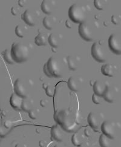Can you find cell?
<instances>
[{
	"instance_id": "1",
	"label": "cell",
	"mask_w": 121,
	"mask_h": 147,
	"mask_svg": "<svg viewBox=\"0 0 121 147\" xmlns=\"http://www.w3.org/2000/svg\"><path fill=\"white\" fill-rule=\"evenodd\" d=\"M55 122L67 133H75L80 129L81 118L78 113L68 109H58L54 114Z\"/></svg>"
},
{
	"instance_id": "2",
	"label": "cell",
	"mask_w": 121,
	"mask_h": 147,
	"mask_svg": "<svg viewBox=\"0 0 121 147\" xmlns=\"http://www.w3.org/2000/svg\"><path fill=\"white\" fill-rule=\"evenodd\" d=\"M11 55L12 59L15 63H23L27 61L30 51L28 47L21 42H15L12 45Z\"/></svg>"
},
{
	"instance_id": "3",
	"label": "cell",
	"mask_w": 121,
	"mask_h": 147,
	"mask_svg": "<svg viewBox=\"0 0 121 147\" xmlns=\"http://www.w3.org/2000/svg\"><path fill=\"white\" fill-rule=\"evenodd\" d=\"M43 71L49 77L59 78L63 74V67L58 60L51 57L44 65Z\"/></svg>"
},
{
	"instance_id": "4",
	"label": "cell",
	"mask_w": 121,
	"mask_h": 147,
	"mask_svg": "<svg viewBox=\"0 0 121 147\" xmlns=\"http://www.w3.org/2000/svg\"><path fill=\"white\" fill-rule=\"evenodd\" d=\"M68 17L72 22L81 24L86 22L87 9L82 5L75 3L68 9Z\"/></svg>"
},
{
	"instance_id": "5",
	"label": "cell",
	"mask_w": 121,
	"mask_h": 147,
	"mask_svg": "<svg viewBox=\"0 0 121 147\" xmlns=\"http://www.w3.org/2000/svg\"><path fill=\"white\" fill-rule=\"evenodd\" d=\"M100 130L103 134L110 139H114L117 136V125L115 122L110 120L103 122L101 125Z\"/></svg>"
},
{
	"instance_id": "6",
	"label": "cell",
	"mask_w": 121,
	"mask_h": 147,
	"mask_svg": "<svg viewBox=\"0 0 121 147\" xmlns=\"http://www.w3.org/2000/svg\"><path fill=\"white\" fill-rule=\"evenodd\" d=\"M78 32L81 37L87 41H92L94 39L93 29L87 22L80 24L78 27Z\"/></svg>"
},
{
	"instance_id": "7",
	"label": "cell",
	"mask_w": 121,
	"mask_h": 147,
	"mask_svg": "<svg viewBox=\"0 0 121 147\" xmlns=\"http://www.w3.org/2000/svg\"><path fill=\"white\" fill-rule=\"evenodd\" d=\"M91 54L93 59L99 63H104L107 60V55L101 45L98 41L93 44L91 48Z\"/></svg>"
},
{
	"instance_id": "8",
	"label": "cell",
	"mask_w": 121,
	"mask_h": 147,
	"mask_svg": "<svg viewBox=\"0 0 121 147\" xmlns=\"http://www.w3.org/2000/svg\"><path fill=\"white\" fill-rule=\"evenodd\" d=\"M14 92L16 94L22 98L28 97V89L26 83L21 78H18L14 83Z\"/></svg>"
},
{
	"instance_id": "9",
	"label": "cell",
	"mask_w": 121,
	"mask_h": 147,
	"mask_svg": "<svg viewBox=\"0 0 121 147\" xmlns=\"http://www.w3.org/2000/svg\"><path fill=\"white\" fill-rule=\"evenodd\" d=\"M108 47L114 54H121V42L120 38L115 34H112L108 38Z\"/></svg>"
},
{
	"instance_id": "10",
	"label": "cell",
	"mask_w": 121,
	"mask_h": 147,
	"mask_svg": "<svg viewBox=\"0 0 121 147\" xmlns=\"http://www.w3.org/2000/svg\"><path fill=\"white\" fill-rule=\"evenodd\" d=\"M38 14L31 9H27L21 16L22 20L30 26H35L38 23Z\"/></svg>"
},
{
	"instance_id": "11",
	"label": "cell",
	"mask_w": 121,
	"mask_h": 147,
	"mask_svg": "<svg viewBox=\"0 0 121 147\" xmlns=\"http://www.w3.org/2000/svg\"><path fill=\"white\" fill-rule=\"evenodd\" d=\"M101 118H100L99 115L95 113L91 112L89 113L87 117V121L90 125V127L95 132H99L101 128Z\"/></svg>"
},
{
	"instance_id": "12",
	"label": "cell",
	"mask_w": 121,
	"mask_h": 147,
	"mask_svg": "<svg viewBox=\"0 0 121 147\" xmlns=\"http://www.w3.org/2000/svg\"><path fill=\"white\" fill-rule=\"evenodd\" d=\"M82 83V79L80 77L72 76L68 78L67 86L73 91H78L81 88Z\"/></svg>"
},
{
	"instance_id": "13",
	"label": "cell",
	"mask_w": 121,
	"mask_h": 147,
	"mask_svg": "<svg viewBox=\"0 0 121 147\" xmlns=\"http://www.w3.org/2000/svg\"><path fill=\"white\" fill-rule=\"evenodd\" d=\"M62 130L63 129L59 125L57 124L53 126L51 129V136L52 139L57 142H62L64 136Z\"/></svg>"
},
{
	"instance_id": "14",
	"label": "cell",
	"mask_w": 121,
	"mask_h": 147,
	"mask_svg": "<svg viewBox=\"0 0 121 147\" xmlns=\"http://www.w3.org/2000/svg\"><path fill=\"white\" fill-rule=\"evenodd\" d=\"M107 86L108 85L107 84L104 83L102 81H95L93 86V90L94 91V94H96L98 96L102 97L105 91L106 90Z\"/></svg>"
},
{
	"instance_id": "15",
	"label": "cell",
	"mask_w": 121,
	"mask_h": 147,
	"mask_svg": "<svg viewBox=\"0 0 121 147\" xmlns=\"http://www.w3.org/2000/svg\"><path fill=\"white\" fill-rule=\"evenodd\" d=\"M23 98L19 97L15 92L13 93L10 98V104L11 107L15 110L20 111L21 110V105Z\"/></svg>"
},
{
	"instance_id": "16",
	"label": "cell",
	"mask_w": 121,
	"mask_h": 147,
	"mask_svg": "<svg viewBox=\"0 0 121 147\" xmlns=\"http://www.w3.org/2000/svg\"><path fill=\"white\" fill-rule=\"evenodd\" d=\"M81 58L76 55H68L67 58V65L70 70L76 71L80 66Z\"/></svg>"
},
{
	"instance_id": "17",
	"label": "cell",
	"mask_w": 121,
	"mask_h": 147,
	"mask_svg": "<svg viewBox=\"0 0 121 147\" xmlns=\"http://www.w3.org/2000/svg\"><path fill=\"white\" fill-rule=\"evenodd\" d=\"M101 71L104 76L113 77L116 71V67L112 63H106L102 66Z\"/></svg>"
},
{
	"instance_id": "18",
	"label": "cell",
	"mask_w": 121,
	"mask_h": 147,
	"mask_svg": "<svg viewBox=\"0 0 121 147\" xmlns=\"http://www.w3.org/2000/svg\"><path fill=\"white\" fill-rule=\"evenodd\" d=\"M55 3L54 1H46L44 0L41 3V9L44 13L50 15L54 9Z\"/></svg>"
},
{
	"instance_id": "19",
	"label": "cell",
	"mask_w": 121,
	"mask_h": 147,
	"mask_svg": "<svg viewBox=\"0 0 121 147\" xmlns=\"http://www.w3.org/2000/svg\"><path fill=\"white\" fill-rule=\"evenodd\" d=\"M48 43V38L47 35L43 31H39L38 35L35 38V43L38 46H46Z\"/></svg>"
},
{
	"instance_id": "20",
	"label": "cell",
	"mask_w": 121,
	"mask_h": 147,
	"mask_svg": "<svg viewBox=\"0 0 121 147\" xmlns=\"http://www.w3.org/2000/svg\"><path fill=\"white\" fill-rule=\"evenodd\" d=\"M102 97L104 98L105 100L108 103H114L116 99L115 92L113 91V90L111 87L108 85Z\"/></svg>"
},
{
	"instance_id": "21",
	"label": "cell",
	"mask_w": 121,
	"mask_h": 147,
	"mask_svg": "<svg viewBox=\"0 0 121 147\" xmlns=\"http://www.w3.org/2000/svg\"><path fill=\"white\" fill-rule=\"evenodd\" d=\"M56 22V18L51 15L46 16L44 18L43 24L44 28L48 30H52L53 29Z\"/></svg>"
},
{
	"instance_id": "22",
	"label": "cell",
	"mask_w": 121,
	"mask_h": 147,
	"mask_svg": "<svg viewBox=\"0 0 121 147\" xmlns=\"http://www.w3.org/2000/svg\"><path fill=\"white\" fill-rule=\"evenodd\" d=\"M85 136L81 132L76 131L73 134L72 137V142L76 146L79 147L84 142Z\"/></svg>"
},
{
	"instance_id": "23",
	"label": "cell",
	"mask_w": 121,
	"mask_h": 147,
	"mask_svg": "<svg viewBox=\"0 0 121 147\" xmlns=\"http://www.w3.org/2000/svg\"><path fill=\"white\" fill-rule=\"evenodd\" d=\"M56 33L51 34L48 37V43L52 48H57L60 45L61 36Z\"/></svg>"
},
{
	"instance_id": "24",
	"label": "cell",
	"mask_w": 121,
	"mask_h": 147,
	"mask_svg": "<svg viewBox=\"0 0 121 147\" xmlns=\"http://www.w3.org/2000/svg\"><path fill=\"white\" fill-rule=\"evenodd\" d=\"M33 99L29 98V97L24 98L21 105V109L25 112H29L33 108Z\"/></svg>"
},
{
	"instance_id": "25",
	"label": "cell",
	"mask_w": 121,
	"mask_h": 147,
	"mask_svg": "<svg viewBox=\"0 0 121 147\" xmlns=\"http://www.w3.org/2000/svg\"><path fill=\"white\" fill-rule=\"evenodd\" d=\"M99 143L101 147H112V139L102 134L99 139Z\"/></svg>"
},
{
	"instance_id": "26",
	"label": "cell",
	"mask_w": 121,
	"mask_h": 147,
	"mask_svg": "<svg viewBox=\"0 0 121 147\" xmlns=\"http://www.w3.org/2000/svg\"><path fill=\"white\" fill-rule=\"evenodd\" d=\"M27 28L23 24H18L15 28V34L20 38H23L27 32Z\"/></svg>"
},
{
	"instance_id": "27",
	"label": "cell",
	"mask_w": 121,
	"mask_h": 147,
	"mask_svg": "<svg viewBox=\"0 0 121 147\" xmlns=\"http://www.w3.org/2000/svg\"><path fill=\"white\" fill-rule=\"evenodd\" d=\"M3 55L4 60L6 61L7 63L10 65H13L15 63V61L12 59V57L11 55V52H10V49H5L3 52Z\"/></svg>"
},
{
	"instance_id": "28",
	"label": "cell",
	"mask_w": 121,
	"mask_h": 147,
	"mask_svg": "<svg viewBox=\"0 0 121 147\" xmlns=\"http://www.w3.org/2000/svg\"><path fill=\"white\" fill-rule=\"evenodd\" d=\"M13 128H6L4 127L3 122L0 121V138H4L7 136Z\"/></svg>"
},
{
	"instance_id": "29",
	"label": "cell",
	"mask_w": 121,
	"mask_h": 147,
	"mask_svg": "<svg viewBox=\"0 0 121 147\" xmlns=\"http://www.w3.org/2000/svg\"><path fill=\"white\" fill-rule=\"evenodd\" d=\"M55 86L53 85L50 84L49 86L45 90L47 96L50 97H53L55 95Z\"/></svg>"
},
{
	"instance_id": "30",
	"label": "cell",
	"mask_w": 121,
	"mask_h": 147,
	"mask_svg": "<svg viewBox=\"0 0 121 147\" xmlns=\"http://www.w3.org/2000/svg\"><path fill=\"white\" fill-rule=\"evenodd\" d=\"M39 111L38 109L33 108L29 112V115L31 119H36L38 117Z\"/></svg>"
},
{
	"instance_id": "31",
	"label": "cell",
	"mask_w": 121,
	"mask_h": 147,
	"mask_svg": "<svg viewBox=\"0 0 121 147\" xmlns=\"http://www.w3.org/2000/svg\"><path fill=\"white\" fill-rule=\"evenodd\" d=\"M105 1H101V0H94V5L95 7L99 10H102L104 9L105 7Z\"/></svg>"
},
{
	"instance_id": "32",
	"label": "cell",
	"mask_w": 121,
	"mask_h": 147,
	"mask_svg": "<svg viewBox=\"0 0 121 147\" xmlns=\"http://www.w3.org/2000/svg\"><path fill=\"white\" fill-rule=\"evenodd\" d=\"M92 101L96 105L101 104L102 101V97L96 95L95 94H93L92 96Z\"/></svg>"
},
{
	"instance_id": "33",
	"label": "cell",
	"mask_w": 121,
	"mask_h": 147,
	"mask_svg": "<svg viewBox=\"0 0 121 147\" xmlns=\"http://www.w3.org/2000/svg\"><path fill=\"white\" fill-rule=\"evenodd\" d=\"M120 21V15H113L112 17V22L116 25H118Z\"/></svg>"
},
{
	"instance_id": "34",
	"label": "cell",
	"mask_w": 121,
	"mask_h": 147,
	"mask_svg": "<svg viewBox=\"0 0 121 147\" xmlns=\"http://www.w3.org/2000/svg\"><path fill=\"white\" fill-rule=\"evenodd\" d=\"M3 125L6 128H13V123L10 121L9 120H5V121L3 122Z\"/></svg>"
},
{
	"instance_id": "35",
	"label": "cell",
	"mask_w": 121,
	"mask_h": 147,
	"mask_svg": "<svg viewBox=\"0 0 121 147\" xmlns=\"http://www.w3.org/2000/svg\"><path fill=\"white\" fill-rule=\"evenodd\" d=\"M19 13V9L17 7H12L11 8V13L14 15V16H17Z\"/></svg>"
},
{
	"instance_id": "36",
	"label": "cell",
	"mask_w": 121,
	"mask_h": 147,
	"mask_svg": "<svg viewBox=\"0 0 121 147\" xmlns=\"http://www.w3.org/2000/svg\"><path fill=\"white\" fill-rule=\"evenodd\" d=\"M84 136H86V137H87V138L90 137V136L92 135V131L91 129L88 128H86L85 129H84Z\"/></svg>"
},
{
	"instance_id": "37",
	"label": "cell",
	"mask_w": 121,
	"mask_h": 147,
	"mask_svg": "<svg viewBox=\"0 0 121 147\" xmlns=\"http://www.w3.org/2000/svg\"><path fill=\"white\" fill-rule=\"evenodd\" d=\"M48 102H49L47 99H41L39 102V104L42 107H45L47 106V103H48Z\"/></svg>"
},
{
	"instance_id": "38",
	"label": "cell",
	"mask_w": 121,
	"mask_h": 147,
	"mask_svg": "<svg viewBox=\"0 0 121 147\" xmlns=\"http://www.w3.org/2000/svg\"><path fill=\"white\" fill-rule=\"evenodd\" d=\"M66 27L68 29H72L73 28V23L70 19L66 20Z\"/></svg>"
},
{
	"instance_id": "39",
	"label": "cell",
	"mask_w": 121,
	"mask_h": 147,
	"mask_svg": "<svg viewBox=\"0 0 121 147\" xmlns=\"http://www.w3.org/2000/svg\"><path fill=\"white\" fill-rule=\"evenodd\" d=\"M25 4H26L25 0H19V1H18V4L20 7H24Z\"/></svg>"
},
{
	"instance_id": "40",
	"label": "cell",
	"mask_w": 121,
	"mask_h": 147,
	"mask_svg": "<svg viewBox=\"0 0 121 147\" xmlns=\"http://www.w3.org/2000/svg\"><path fill=\"white\" fill-rule=\"evenodd\" d=\"M46 145V142L44 140H40L39 142V145L41 147H45Z\"/></svg>"
},
{
	"instance_id": "41",
	"label": "cell",
	"mask_w": 121,
	"mask_h": 147,
	"mask_svg": "<svg viewBox=\"0 0 121 147\" xmlns=\"http://www.w3.org/2000/svg\"><path fill=\"white\" fill-rule=\"evenodd\" d=\"M50 83H43V89H44V90H45V89L49 86V85H50Z\"/></svg>"
},
{
	"instance_id": "42",
	"label": "cell",
	"mask_w": 121,
	"mask_h": 147,
	"mask_svg": "<svg viewBox=\"0 0 121 147\" xmlns=\"http://www.w3.org/2000/svg\"><path fill=\"white\" fill-rule=\"evenodd\" d=\"M54 147H66L65 145H64L63 144H58L56 145Z\"/></svg>"
},
{
	"instance_id": "43",
	"label": "cell",
	"mask_w": 121,
	"mask_h": 147,
	"mask_svg": "<svg viewBox=\"0 0 121 147\" xmlns=\"http://www.w3.org/2000/svg\"><path fill=\"white\" fill-rule=\"evenodd\" d=\"M94 82H95V81H94V80H90V85H91V86H93V85H94Z\"/></svg>"
},
{
	"instance_id": "44",
	"label": "cell",
	"mask_w": 121,
	"mask_h": 147,
	"mask_svg": "<svg viewBox=\"0 0 121 147\" xmlns=\"http://www.w3.org/2000/svg\"><path fill=\"white\" fill-rule=\"evenodd\" d=\"M15 147H23V146H22V145H21V144H17V145H15Z\"/></svg>"
},
{
	"instance_id": "45",
	"label": "cell",
	"mask_w": 121,
	"mask_h": 147,
	"mask_svg": "<svg viewBox=\"0 0 121 147\" xmlns=\"http://www.w3.org/2000/svg\"><path fill=\"white\" fill-rule=\"evenodd\" d=\"M1 138H0V141H1Z\"/></svg>"
}]
</instances>
